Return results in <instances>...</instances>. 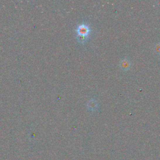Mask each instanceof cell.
Returning a JSON list of instances; mask_svg holds the SVG:
<instances>
[{
  "mask_svg": "<svg viewBox=\"0 0 160 160\" xmlns=\"http://www.w3.org/2000/svg\"><path fill=\"white\" fill-rule=\"evenodd\" d=\"M90 28L89 26L87 25H85L84 23H82L78 26L76 28L77 35H84V36H88L90 33Z\"/></svg>",
  "mask_w": 160,
  "mask_h": 160,
  "instance_id": "cell-1",
  "label": "cell"
},
{
  "mask_svg": "<svg viewBox=\"0 0 160 160\" xmlns=\"http://www.w3.org/2000/svg\"><path fill=\"white\" fill-rule=\"evenodd\" d=\"M88 36L77 35V36H76V39L78 40V42L82 44L86 43V42H87L88 40Z\"/></svg>",
  "mask_w": 160,
  "mask_h": 160,
  "instance_id": "cell-4",
  "label": "cell"
},
{
  "mask_svg": "<svg viewBox=\"0 0 160 160\" xmlns=\"http://www.w3.org/2000/svg\"><path fill=\"white\" fill-rule=\"evenodd\" d=\"M98 106V102L94 99H91L89 100L88 103H87V107L91 111H95L96 109H97Z\"/></svg>",
  "mask_w": 160,
  "mask_h": 160,
  "instance_id": "cell-3",
  "label": "cell"
},
{
  "mask_svg": "<svg viewBox=\"0 0 160 160\" xmlns=\"http://www.w3.org/2000/svg\"><path fill=\"white\" fill-rule=\"evenodd\" d=\"M131 66V63L129 59H128L127 58L123 59L120 63V66L123 71H127L130 70Z\"/></svg>",
  "mask_w": 160,
  "mask_h": 160,
  "instance_id": "cell-2",
  "label": "cell"
},
{
  "mask_svg": "<svg viewBox=\"0 0 160 160\" xmlns=\"http://www.w3.org/2000/svg\"><path fill=\"white\" fill-rule=\"evenodd\" d=\"M154 51L158 56H160V43H157L154 48Z\"/></svg>",
  "mask_w": 160,
  "mask_h": 160,
  "instance_id": "cell-5",
  "label": "cell"
},
{
  "mask_svg": "<svg viewBox=\"0 0 160 160\" xmlns=\"http://www.w3.org/2000/svg\"><path fill=\"white\" fill-rule=\"evenodd\" d=\"M157 4H158V5L159 6H160V1H157Z\"/></svg>",
  "mask_w": 160,
  "mask_h": 160,
  "instance_id": "cell-6",
  "label": "cell"
}]
</instances>
